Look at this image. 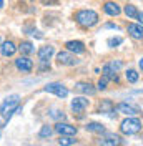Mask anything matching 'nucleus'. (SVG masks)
<instances>
[{"label":"nucleus","mask_w":143,"mask_h":146,"mask_svg":"<svg viewBox=\"0 0 143 146\" xmlns=\"http://www.w3.org/2000/svg\"><path fill=\"white\" fill-rule=\"evenodd\" d=\"M87 129L92 131V133H105V128H103V125H100V123H88L87 125Z\"/></svg>","instance_id":"obj_20"},{"label":"nucleus","mask_w":143,"mask_h":146,"mask_svg":"<svg viewBox=\"0 0 143 146\" xmlns=\"http://www.w3.org/2000/svg\"><path fill=\"white\" fill-rule=\"evenodd\" d=\"M15 66H17L18 70H22V72H32V68H33V62L27 58V56H20L15 60Z\"/></svg>","instance_id":"obj_6"},{"label":"nucleus","mask_w":143,"mask_h":146,"mask_svg":"<svg viewBox=\"0 0 143 146\" xmlns=\"http://www.w3.org/2000/svg\"><path fill=\"white\" fill-rule=\"evenodd\" d=\"M18 103H20V96H18V95H10V96H7V98L3 100V103L0 105V115L5 119H10L12 115L20 108Z\"/></svg>","instance_id":"obj_1"},{"label":"nucleus","mask_w":143,"mask_h":146,"mask_svg":"<svg viewBox=\"0 0 143 146\" xmlns=\"http://www.w3.org/2000/svg\"><path fill=\"white\" fill-rule=\"evenodd\" d=\"M116 111H118V113H123L126 116H135V115L140 113L138 108H135V106L128 105V103H120V105H116Z\"/></svg>","instance_id":"obj_8"},{"label":"nucleus","mask_w":143,"mask_h":146,"mask_svg":"<svg viewBox=\"0 0 143 146\" xmlns=\"http://www.w3.org/2000/svg\"><path fill=\"white\" fill-rule=\"evenodd\" d=\"M58 145H63V146L77 145V139H73V138H70V135H62V138L58 139Z\"/></svg>","instance_id":"obj_21"},{"label":"nucleus","mask_w":143,"mask_h":146,"mask_svg":"<svg viewBox=\"0 0 143 146\" xmlns=\"http://www.w3.org/2000/svg\"><path fill=\"white\" fill-rule=\"evenodd\" d=\"M75 20H77L78 25H82L85 28H90L98 23V13L93 12V10H80V12H77Z\"/></svg>","instance_id":"obj_2"},{"label":"nucleus","mask_w":143,"mask_h":146,"mask_svg":"<svg viewBox=\"0 0 143 146\" xmlns=\"http://www.w3.org/2000/svg\"><path fill=\"white\" fill-rule=\"evenodd\" d=\"M40 70H42V72H43V70H50V65H47V63H45V60H43L42 65H40Z\"/></svg>","instance_id":"obj_27"},{"label":"nucleus","mask_w":143,"mask_h":146,"mask_svg":"<svg viewBox=\"0 0 143 146\" xmlns=\"http://www.w3.org/2000/svg\"><path fill=\"white\" fill-rule=\"evenodd\" d=\"M0 43H2V42H0ZM0 46H2V45H0Z\"/></svg>","instance_id":"obj_33"},{"label":"nucleus","mask_w":143,"mask_h":146,"mask_svg":"<svg viewBox=\"0 0 143 146\" xmlns=\"http://www.w3.org/2000/svg\"><path fill=\"white\" fill-rule=\"evenodd\" d=\"M140 68H142V70H143V58H142V60H140Z\"/></svg>","instance_id":"obj_31"},{"label":"nucleus","mask_w":143,"mask_h":146,"mask_svg":"<svg viewBox=\"0 0 143 146\" xmlns=\"http://www.w3.org/2000/svg\"><path fill=\"white\" fill-rule=\"evenodd\" d=\"M105 28H115V30H118V27H116V25H113V23H108V25H105Z\"/></svg>","instance_id":"obj_29"},{"label":"nucleus","mask_w":143,"mask_h":146,"mask_svg":"<svg viewBox=\"0 0 143 146\" xmlns=\"http://www.w3.org/2000/svg\"><path fill=\"white\" fill-rule=\"evenodd\" d=\"M57 58H58V62L62 65H68V66H73V65H78L80 63V60H77V56H73L72 52H60V53L57 55Z\"/></svg>","instance_id":"obj_5"},{"label":"nucleus","mask_w":143,"mask_h":146,"mask_svg":"<svg viewBox=\"0 0 143 146\" xmlns=\"http://www.w3.org/2000/svg\"><path fill=\"white\" fill-rule=\"evenodd\" d=\"M50 135H52V128L50 126H43L42 129H40V133H38L40 138H47V136H50Z\"/></svg>","instance_id":"obj_24"},{"label":"nucleus","mask_w":143,"mask_h":146,"mask_svg":"<svg viewBox=\"0 0 143 146\" xmlns=\"http://www.w3.org/2000/svg\"><path fill=\"white\" fill-rule=\"evenodd\" d=\"M55 53V50H53V46H50V45H47V46H42L40 50H38V58H40V62H47L52 55Z\"/></svg>","instance_id":"obj_17"},{"label":"nucleus","mask_w":143,"mask_h":146,"mask_svg":"<svg viewBox=\"0 0 143 146\" xmlns=\"http://www.w3.org/2000/svg\"><path fill=\"white\" fill-rule=\"evenodd\" d=\"M75 90L77 91H80V93H83V95H95V88L92 86V83H87V82H80V83H77L75 85Z\"/></svg>","instance_id":"obj_12"},{"label":"nucleus","mask_w":143,"mask_h":146,"mask_svg":"<svg viewBox=\"0 0 143 146\" xmlns=\"http://www.w3.org/2000/svg\"><path fill=\"white\" fill-rule=\"evenodd\" d=\"M55 131L58 133V135H77V128L72 126V125H67V123H57L55 125Z\"/></svg>","instance_id":"obj_7"},{"label":"nucleus","mask_w":143,"mask_h":146,"mask_svg":"<svg viewBox=\"0 0 143 146\" xmlns=\"http://www.w3.org/2000/svg\"><path fill=\"white\" fill-rule=\"evenodd\" d=\"M100 145H108V146H113V145H122V138L113 135V133H108L105 138H102L98 141Z\"/></svg>","instance_id":"obj_13"},{"label":"nucleus","mask_w":143,"mask_h":146,"mask_svg":"<svg viewBox=\"0 0 143 146\" xmlns=\"http://www.w3.org/2000/svg\"><path fill=\"white\" fill-rule=\"evenodd\" d=\"M142 129V121L138 118H133V116H128L126 119L122 121V125H120V131L123 133V135H135V133H138Z\"/></svg>","instance_id":"obj_3"},{"label":"nucleus","mask_w":143,"mask_h":146,"mask_svg":"<svg viewBox=\"0 0 143 146\" xmlns=\"http://www.w3.org/2000/svg\"><path fill=\"white\" fill-rule=\"evenodd\" d=\"M122 43V38H110L108 40V45L110 46H116V45H120Z\"/></svg>","instance_id":"obj_26"},{"label":"nucleus","mask_w":143,"mask_h":146,"mask_svg":"<svg viewBox=\"0 0 143 146\" xmlns=\"http://www.w3.org/2000/svg\"><path fill=\"white\" fill-rule=\"evenodd\" d=\"M136 18L140 20V23L143 25V12H138V17H136Z\"/></svg>","instance_id":"obj_28"},{"label":"nucleus","mask_w":143,"mask_h":146,"mask_svg":"<svg viewBox=\"0 0 143 146\" xmlns=\"http://www.w3.org/2000/svg\"><path fill=\"white\" fill-rule=\"evenodd\" d=\"M100 111L108 115V116H115V106L110 100H103L100 103Z\"/></svg>","instance_id":"obj_14"},{"label":"nucleus","mask_w":143,"mask_h":146,"mask_svg":"<svg viewBox=\"0 0 143 146\" xmlns=\"http://www.w3.org/2000/svg\"><path fill=\"white\" fill-rule=\"evenodd\" d=\"M103 10H105V13H108L110 17H116V15H120V5L115 3V2H105V5H103Z\"/></svg>","instance_id":"obj_11"},{"label":"nucleus","mask_w":143,"mask_h":146,"mask_svg":"<svg viewBox=\"0 0 143 146\" xmlns=\"http://www.w3.org/2000/svg\"><path fill=\"white\" fill-rule=\"evenodd\" d=\"M43 90L47 91V93H53V95H57L58 98H65V96L68 95V90L63 86L62 83H48Z\"/></svg>","instance_id":"obj_4"},{"label":"nucleus","mask_w":143,"mask_h":146,"mask_svg":"<svg viewBox=\"0 0 143 146\" xmlns=\"http://www.w3.org/2000/svg\"><path fill=\"white\" fill-rule=\"evenodd\" d=\"M128 33L132 38L135 40H142L143 38V27L142 23L138 25V23H128Z\"/></svg>","instance_id":"obj_10"},{"label":"nucleus","mask_w":143,"mask_h":146,"mask_svg":"<svg viewBox=\"0 0 143 146\" xmlns=\"http://www.w3.org/2000/svg\"><path fill=\"white\" fill-rule=\"evenodd\" d=\"M103 75L107 76V78H110V80H115V82H118V76H116V70L112 66V63H107L103 65Z\"/></svg>","instance_id":"obj_18"},{"label":"nucleus","mask_w":143,"mask_h":146,"mask_svg":"<svg viewBox=\"0 0 143 146\" xmlns=\"http://www.w3.org/2000/svg\"><path fill=\"white\" fill-rule=\"evenodd\" d=\"M18 50H20L23 55H30V53H33V52H35V48H33V45H32L30 42H22L20 46H18Z\"/></svg>","instance_id":"obj_19"},{"label":"nucleus","mask_w":143,"mask_h":146,"mask_svg":"<svg viewBox=\"0 0 143 146\" xmlns=\"http://www.w3.org/2000/svg\"><path fill=\"white\" fill-rule=\"evenodd\" d=\"M125 76H126V80L130 83H135L136 80H138V73L135 72V70H128V72L125 73Z\"/></svg>","instance_id":"obj_23"},{"label":"nucleus","mask_w":143,"mask_h":146,"mask_svg":"<svg viewBox=\"0 0 143 146\" xmlns=\"http://www.w3.org/2000/svg\"><path fill=\"white\" fill-rule=\"evenodd\" d=\"M107 83H108V78L103 75L98 80V90H107Z\"/></svg>","instance_id":"obj_25"},{"label":"nucleus","mask_w":143,"mask_h":146,"mask_svg":"<svg viewBox=\"0 0 143 146\" xmlns=\"http://www.w3.org/2000/svg\"><path fill=\"white\" fill-rule=\"evenodd\" d=\"M15 50H17V46L13 45V42H3L2 46H0V52H2L3 56H12L15 53Z\"/></svg>","instance_id":"obj_16"},{"label":"nucleus","mask_w":143,"mask_h":146,"mask_svg":"<svg viewBox=\"0 0 143 146\" xmlns=\"http://www.w3.org/2000/svg\"><path fill=\"white\" fill-rule=\"evenodd\" d=\"M2 7H3V0H0V9H2Z\"/></svg>","instance_id":"obj_32"},{"label":"nucleus","mask_w":143,"mask_h":146,"mask_svg":"<svg viewBox=\"0 0 143 146\" xmlns=\"http://www.w3.org/2000/svg\"><path fill=\"white\" fill-rule=\"evenodd\" d=\"M50 2H55L57 3V0H43V3H50Z\"/></svg>","instance_id":"obj_30"},{"label":"nucleus","mask_w":143,"mask_h":146,"mask_svg":"<svg viewBox=\"0 0 143 146\" xmlns=\"http://www.w3.org/2000/svg\"><path fill=\"white\" fill-rule=\"evenodd\" d=\"M87 106H88V100L83 98V96H77L75 100L72 101V110H73L75 113H82V111H85Z\"/></svg>","instance_id":"obj_9"},{"label":"nucleus","mask_w":143,"mask_h":146,"mask_svg":"<svg viewBox=\"0 0 143 146\" xmlns=\"http://www.w3.org/2000/svg\"><path fill=\"white\" fill-rule=\"evenodd\" d=\"M67 50H70L72 53H83L85 52V45L82 43V42H75V40H72V42H67Z\"/></svg>","instance_id":"obj_15"},{"label":"nucleus","mask_w":143,"mask_h":146,"mask_svg":"<svg viewBox=\"0 0 143 146\" xmlns=\"http://www.w3.org/2000/svg\"><path fill=\"white\" fill-rule=\"evenodd\" d=\"M123 12H125V15H126V17H130V18H136V17H138L136 7H133V5H126Z\"/></svg>","instance_id":"obj_22"}]
</instances>
